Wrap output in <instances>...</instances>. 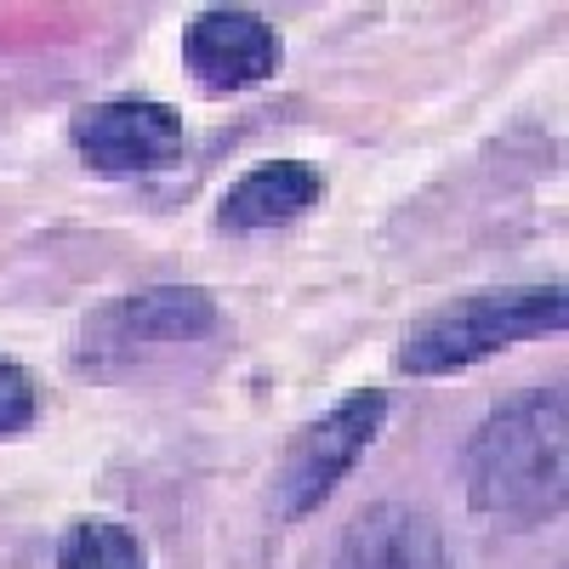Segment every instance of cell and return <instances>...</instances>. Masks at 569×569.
<instances>
[{
    "label": "cell",
    "instance_id": "cell-10",
    "mask_svg": "<svg viewBox=\"0 0 569 569\" xmlns=\"http://www.w3.org/2000/svg\"><path fill=\"white\" fill-rule=\"evenodd\" d=\"M34 416H40V388H34V376H29L18 359L0 353V445L23 439L29 427H34Z\"/></svg>",
    "mask_w": 569,
    "mask_h": 569
},
{
    "label": "cell",
    "instance_id": "cell-7",
    "mask_svg": "<svg viewBox=\"0 0 569 569\" xmlns=\"http://www.w3.org/2000/svg\"><path fill=\"white\" fill-rule=\"evenodd\" d=\"M330 569H450L439 525L410 501H370L342 530Z\"/></svg>",
    "mask_w": 569,
    "mask_h": 569
},
{
    "label": "cell",
    "instance_id": "cell-6",
    "mask_svg": "<svg viewBox=\"0 0 569 569\" xmlns=\"http://www.w3.org/2000/svg\"><path fill=\"white\" fill-rule=\"evenodd\" d=\"M182 63L200 80V91L233 98V91H251V86L279 74L284 40L251 7H206L182 29Z\"/></svg>",
    "mask_w": 569,
    "mask_h": 569
},
{
    "label": "cell",
    "instance_id": "cell-2",
    "mask_svg": "<svg viewBox=\"0 0 569 569\" xmlns=\"http://www.w3.org/2000/svg\"><path fill=\"white\" fill-rule=\"evenodd\" d=\"M569 325L563 284H490L427 308L399 337V376H461L518 342L558 337Z\"/></svg>",
    "mask_w": 569,
    "mask_h": 569
},
{
    "label": "cell",
    "instance_id": "cell-4",
    "mask_svg": "<svg viewBox=\"0 0 569 569\" xmlns=\"http://www.w3.org/2000/svg\"><path fill=\"white\" fill-rule=\"evenodd\" d=\"M382 427H388V393L382 388H353L325 416L297 427V439L284 445V456L273 467V496H268L279 525L313 518L342 490V479H353V467L365 461V450L376 439H382Z\"/></svg>",
    "mask_w": 569,
    "mask_h": 569
},
{
    "label": "cell",
    "instance_id": "cell-1",
    "mask_svg": "<svg viewBox=\"0 0 569 569\" xmlns=\"http://www.w3.org/2000/svg\"><path fill=\"white\" fill-rule=\"evenodd\" d=\"M467 507L496 530H541L569 501V416L563 382L518 388L485 410L461 445Z\"/></svg>",
    "mask_w": 569,
    "mask_h": 569
},
{
    "label": "cell",
    "instance_id": "cell-5",
    "mask_svg": "<svg viewBox=\"0 0 569 569\" xmlns=\"http://www.w3.org/2000/svg\"><path fill=\"white\" fill-rule=\"evenodd\" d=\"M69 142L98 177H154L188 154V126L160 98H109L69 120Z\"/></svg>",
    "mask_w": 569,
    "mask_h": 569
},
{
    "label": "cell",
    "instance_id": "cell-3",
    "mask_svg": "<svg viewBox=\"0 0 569 569\" xmlns=\"http://www.w3.org/2000/svg\"><path fill=\"white\" fill-rule=\"evenodd\" d=\"M217 325L222 308L206 284H142V291H126L86 313L74 337V365L91 376H126L206 342Z\"/></svg>",
    "mask_w": 569,
    "mask_h": 569
},
{
    "label": "cell",
    "instance_id": "cell-8",
    "mask_svg": "<svg viewBox=\"0 0 569 569\" xmlns=\"http://www.w3.org/2000/svg\"><path fill=\"white\" fill-rule=\"evenodd\" d=\"M325 200V177L308 160H268L251 166L240 182L217 200V228L222 233H268L308 217Z\"/></svg>",
    "mask_w": 569,
    "mask_h": 569
},
{
    "label": "cell",
    "instance_id": "cell-9",
    "mask_svg": "<svg viewBox=\"0 0 569 569\" xmlns=\"http://www.w3.org/2000/svg\"><path fill=\"white\" fill-rule=\"evenodd\" d=\"M52 569H149V547L109 512H86L58 536Z\"/></svg>",
    "mask_w": 569,
    "mask_h": 569
}]
</instances>
